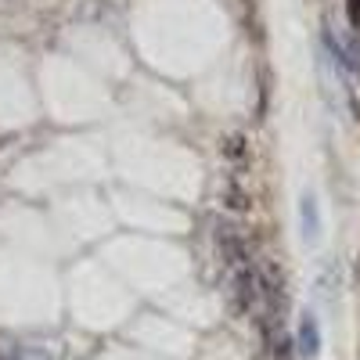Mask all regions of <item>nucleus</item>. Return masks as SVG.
Wrapping results in <instances>:
<instances>
[{"label": "nucleus", "instance_id": "f257e3e1", "mask_svg": "<svg viewBox=\"0 0 360 360\" xmlns=\"http://www.w3.org/2000/svg\"><path fill=\"white\" fill-rule=\"evenodd\" d=\"M256 278H259V310H263V321L270 328L278 321L281 307H285V270L274 259H263Z\"/></svg>", "mask_w": 360, "mask_h": 360}, {"label": "nucleus", "instance_id": "f03ea898", "mask_svg": "<svg viewBox=\"0 0 360 360\" xmlns=\"http://www.w3.org/2000/svg\"><path fill=\"white\" fill-rule=\"evenodd\" d=\"M227 299H231V310H234L238 317L259 310V278H256L252 266L234 270V274H231V281H227Z\"/></svg>", "mask_w": 360, "mask_h": 360}, {"label": "nucleus", "instance_id": "7ed1b4c3", "mask_svg": "<svg viewBox=\"0 0 360 360\" xmlns=\"http://www.w3.org/2000/svg\"><path fill=\"white\" fill-rule=\"evenodd\" d=\"M217 249H220V259H224V266H227V274L252 266V263H249V249H245V238L238 234L231 224H217Z\"/></svg>", "mask_w": 360, "mask_h": 360}, {"label": "nucleus", "instance_id": "20e7f679", "mask_svg": "<svg viewBox=\"0 0 360 360\" xmlns=\"http://www.w3.org/2000/svg\"><path fill=\"white\" fill-rule=\"evenodd\" d=\"M295 346H299V356L314 360L321 353V328H317V317L307 310L299 317V332H295Z\"/></svg>", "mask_w": 360, "mask_h": 360}, {"label": "nucleus", "instance_id": "39448f33", "mask_svg": "<svg viewBox=\"0 0 360 360\" xmlns=\"http://www.w3.org/2000/svg\"><path fill=\"white\" fill-rule=\"evenodd\" d=\"M299 224H303V238L314 245L321 238V213H317V198L314 195L299 198Z\"/></svg>", "mask_w": 360, "mask_h": 360}, {"label": "nucleus", "instance_id": "423d86ee", "mask_svg": "<svg viewBox=\"0 0 360 360\" xmlns=\"http://www.w3.org/2000/svg\"><path fill=\"white\" fill-rule=\"evenodd\" d=\"M220 202H224V209H231V213H249V195H245V188L238 184L234 176H227V180H224V188H220Z\"/></svg>", "mask_w": 360, "mask_h": 360}, {"label": "nucleus", "instance_id": "0eeeda50", "mask_svg": "<svg viewBox=\"0 0 360 360\" xmlns=\"http://www.w3.org/2000/svg\"><path fill=\"white\" fill-rule=\"evenodd\" d=\"M0 360H54L40 346H22V342H4L0 339Z\"/></svg>", "mask_w": 360, "mask_h": 360}, {"label": "nucleus", "instance_id": "6e6552de", "mask_svg": "<svg viewBox=\"0 0 360 360\" xmlns=\"http://www.w3.org/2000/svg\"><path fill=\"white\" fill-rule=\"evenodd\" d=\"M224 155L234 159V162H242V159H245V137H242V134L224 137Z\"/></svg>", "mask_w": 360, "mask_h": 360}, {"label": "nucleus", "instance_id": "1a4fd4ad", "mask_svg": "<svg viewBox=\"0 0 360 360\" xmlns=\"http://www.w3.org/2000/svg\"><path fill=\"white\" fill-rule=\"evenodd\" d=\"M346 15H349L353 29H360V0H346Z\"/></svg>", "mask_w": 360, "mask_h": 360}, {"label": "nucleus", "instance_id": "9d476101", "mask_svg": "<svg viewBox=\"0 0 360 360\" xmlns=\"http://www.w3.org/2000/svg\"><path fill=\"white\" fill-rule=\"evenodd\" d=\"M22 0H0V11H11V8H18Z\"/></svg>", "mask_w": 360, "mask_h": 360}]
</instances>
